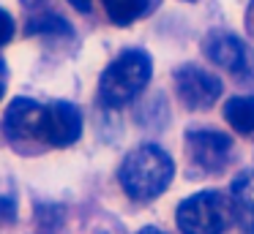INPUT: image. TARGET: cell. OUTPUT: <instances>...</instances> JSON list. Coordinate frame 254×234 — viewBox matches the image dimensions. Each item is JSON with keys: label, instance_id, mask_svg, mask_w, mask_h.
Segmentation results:
<instances>
[{"label": "cell", "instance_id": "cell-1", "mask_svg": "<svg viewBox=\"0 0 254 234\" xmlns=\"http://www.w3.org/2000/svg\"><path fill=\"white\" fill-rule=\"evenodd\" d=\"M175 177V163L161 147L156 144H142L131 150L121 163V188L131 196L134 201H150L161 196L170 188Z\"/></svg>", "mask_w": 254, "mask_h": 234}, {"label": "cell", "instance_id": "cell-13", "mask_svg": "<svg viewBox=\"0 0 254 234\" xmlns=\"http://www.w3.org/2000/svg\"><path fill=\"white\" fill-rule=\"evenodd\" d=\"M11 38H14V19L8 11L0 8V47H6Z\"/></svg>", "mask_w": 254, "mask_h": 234}, {"label": "cell", "instance_id": "cell-17", "mask_svg": "<svg viewBox=\"0 0 254 234\" xmlns=\"http://www.w3.org/2000/svg\"><path fill=\"white\" fill-rule=\"evenodd\" d=\"M68 3H71L77 11H82V14H88V11H90V0H68Z\"/></svg>", "mask_w": 254, "mask_h": 234}, {"label": "cell", "instance_id": "cell-14", "mask_svg": "<svg viewBox=\"0 0 254 234\" xmlns=\"http://www.w3.org/2000/svg\"><path fill=\"white\" fill-rule=\"evenodd\" d=\"M14 215H17V210H14L11 201H8V199H0V218H6V221H8V218H14Z\"/></svg>", "mask_w": 254, "mask_h": 234}, {"label": "cell", "instance_id": "cell-18", "mask_svg": "<svg viewBox=\"0 0 254 234\" xmlns=\"http://www.w3.org/2000/svg\"><path fill=\"white\" fill-rule=\"evenodd\" d=\"M139 234H164V232H156V229H142Z\"/></svg>", "mask_w": 254, "mask_h": 234}, {"label": "cell", "instance_id": "cell-4", "mask_svg": "<svg viewBox=\"0 0 254 234\" xmlns=\"http://www.w3.org/2000/svg\"><path fill=\"white\" fill-rule=\"evenodd\" d=\"M3 131L17 147H50L47 144V106L30 98H14L3 117Z\"/></svg>", "mask_w": 254, "mask_h": 234}, {"label": "cell", "instance_id": "cell-9", "mask_svg": "<svg viewBox=\"0 0 254 234\" xmlns=\"http://www.w3.org/2000/svg\"><path fill=\"white\" fill-rule=\"evenodd\" d=\"M230 199L235 210V221L243 232L254 234V169L241 172L230 185Z\"/></svg>", "mask_w": 254, "mask_h": 234}, {"label": "cell", "instance_id": "cell-16", "mask_svg": "<svg viewBox=\"0 0 254 234\" xmlns=\"http://www.w3.org/2000/svg\"><path fill=\"white\" fill-rule=\"evenodd\" d=\"M246 30L254 36V0L249 3V8H246Z\"/></svg>", "mask_w": 254, "mask_h": 234}, {"label": "cell", "instance_id": "cell-6", "mask_svg": "<svg viewBox=\"0 0 254 234\" xmlns=\"http://www.w3.org/2000/svg\"><path fill=\"white\" fill-rule=\"evenodd\" d=\"M175 90L189 109H210L221 95V79L199 65H181L175 71Z\"/></svg>", "mask_w": 254, "mask_h": 234}, {"label": "cell", "instance_id": "cell-15", "mask_svg": "<svg viewBox=\"0 0 254 234\" xmlns=\"http://www.w3.org/2000/svg\"><path fill=\"white\" fill-rule=\"evenodd\" d=\"M6 85H8V68H6V63L0 60V98L6 93Z\"/></svg>", "mask_w": 254, "mask_h": 234}, {"label": "cell", "instance_id": "cell-2", "mask_svg": "<svg viewBox=\"0 0 254 234\" xmlns=\"http://www.w3.org/2000/svg\"><path fill=\"white\" fill-rule=\"evenodd\" d=\"M150 74H153V60H150L148 52L128 49V52L118 54L99 79L101 103L110 109L126 106L128 101H134L148 87Z\"/></svg>", "mask_w": 254, "mask_h": 234}, {"label": "cell", "instance_id": "cell-5", "mask_svg": "<svg viewBox=\"0 0 254 234\" xmlns=\"http://www.w3.org/2000/svg\"><path fill=\"white\" fill-rule=\"evenodd\" d=\"M202 52L208 54L210 63H216L219 68L235 74L241 82L254 79V54L238 36L227 30H210L202 38Z\"/></svg>", "mask_w": 254, "mask_h": 234}, {"label": "cell", "instance_id": "cell-3", "mask_svg": "<svg viewBox=\"0 0 254 234\" xmlns=\"http://www.w3.org/2000/svg\"><path fill=\"white\" fill-rule=\"evenodd\" d=\"M175 218L183 234H224L235 221V210L227 193L199 190L181 201Z\"/></svg>", "mask_w": 254, "mask_h": 234}, {"label": "cell", "instance_id": "cell-7", "mask_svg": "<svg viewBox=\"0 0 254 234\" xmlns=\"http://www.w3.org/2000/svg\"><path fill=\"white\" fill-rule=\"evenodd\" d=\"M186 152L202 172L219 174L227 169L232 158V139L219 131H189L186 134Z\"/></svg>", "mask_w": 254, "mask_h": 234}, {"label": "cell", "instance_id": "cell-19", "mask_svg": "<svg viewBox=\"0 0 254 234\" xmlns=\"http://www.w3.org/2000/svg\"><path fill=\"white\" fill-rule=\"evenodd\" d=\"M22 3H33V0H22Z\"/></svg>", "mask_w": 254, "mask_h": 234}, {"label": "cell", "instance_id": "cell-8", "mask_svg": "<svg viewBox=\"0 0 254 234\" xmlns=\"http://www.w3.org/2000/svg\"><path fill=\"white\" fill-rule=\"evenodd\" d=\"M82 136V114L74 103L55 101L47 103V144L71 147Z\"/></svg>", "mask_w": 254, "mask_h": 234}, {"label": "cell", "instance_id": "cell-12", "mask_svg": "<svg viewBox=\"0 0 254 234\" xmlns=\"http://www.w3.org/2000/svg\"><path fill=\"white\" fill-rule=\"evenodd\" d=\"M28 27L33 33H68L71 30V27H68L63 19H58L55 14H44V16H39V19H30Z\"/></svg>", "mask_w": 254, "mask_h": 234}, {"label": "cell", "instance_id": "cell-10", "mask_svg": "<svg viewBox=\"0 0 254 234\" xmlns=\"http://www.w3.org/2000/svg\"><path fill=\"white\" fill-rule=\"evenodd\" d=\"M156 0H101V8L107 11L115 25H131L153 11Z\"/></svg>", "mask_w": 254, "mask_h": 234}, {"label": "cell", "instance_id": "cell-11", "mask_svg": "<svg viewBox=\"0 0 254 234\" xmlns=\"http://www.w3.org/2000/svg\"><path fill=\"white\" fill-rule=\"evenodd\" d=\"M224 120L243 136L254 134V95H235L224 103Z\"/></svg>", "mask_w": 254, "mask_h": 234}]
</instances>
